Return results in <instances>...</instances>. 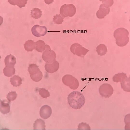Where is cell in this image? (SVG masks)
Here are the masks:
<instances>
[{"instance_id": "cell-19", "label": "cell", "mask_w": 130, "mask_h": 130, "mask_svg": "<svg viewBox=\"0 0 130 130\" xmlns=\"http://www.w3.org/2000/svg\"><path fill=\"white\" fill-rule=\"evenodd\" d=\"M22 80L18 75H15L10 78L11 84L14 87L20 86L22 84Z\"/></svg>"}, {"instance_id": "cell-17", "label": "cell", "mask_w": 130, "mask_h": 130, "mask_svg": "<svg viewBox=\"0 0 130 130\" xmlns=\"http://www.w3.org/2000/svg\"><path fill=\"white\" fill-rule=\"evenodd\" d=\"M4 75L6 76L10 77L14 75L15 72L14 66H6L3 70Z\"/></svg>"}, {"instance_id": "cell-9", "label": "cell", "mask_w": 130, "mask_h": 130, "mask_svg": "<svg viewBox=\"0 0 130 130\" xmlns=\"http://www.w3.org/2000/svg\"><path fill=\"white\" fill-rule=\"evenodd\" d=\"M31 32L33 35L35 37L43 36L47 33V28L45 26L35 25L32 27Z\"/></svg>"}, {"instance_id": "cell-25", "label": "cell", "mask_w": 130, "mask_h": 130, "mask_svg": "<svg viewBox=\"0 0 130 130\" xmlns=\"http://www.w3.org/2000/svg\"><path fill=\"white\" fill-rule=\"evenodd\" d=\"M38 91L39 94L43 98H46L50 96L49 92L45 88H40L38 90Z\"/></svg>"}, {"instance_id": "cell-5", "label": "cell", "mask_w": 130, "mask_h": 130, "mask_svg": "<svg viewBox=\"0 0 130 130\" xmlns=\"http://www.w3.org/2000/svg\"><path fill=\"white\" fill-rule=\"evenodd\" d=\"M62 80L65 85L69 87L72 89H76L79 87V81L76 78L71 75H65L62 77Z\"/></svg>"}, {"instance_id": "cell-21", "label": "cell", "mask_w": 130, "mask_h": 130, "mask_svg": "<svg viewBox=\"0 0 130 130\" xmlns=\"http://www.w3.org/2000/svg\"><path fill=\"white\" fill-rule=\"evenodd\" d=\"M27 0H8L9 3L13 5H17L20 8L25 7Z\"/></svg>"}, {"instance_id": "cell-27", "label": "cell", "mask_w": 130, "mask_h": 130, "mask_svg": "<svg viewBox=\"0 0 130 130\" xmlns=\"http://www.w3.org/2000/svg\"><path fill=\"white\" fill-rule=\"evenodd\" d=\"M17 96V94L15 91H11L8 94L7 98L8 101L10 102L16 99Z\"/></svg>"}, {"instance_id": "cell-13", "label": "cell", "mask_w": 130, "mask_h": 130, "mask_svg": "<svg viewBox=\"0 0 130 130\" xmlns=\"http://www.w3.org/2000/svg\"><path fill=\"white\" fill-rule=\"evenodd\" d=\"M10 102L6 100H0V111L4 114L9 113L10 111Z\"/></svg>"}, {"instance_id": "cell-1", "label": "cell", "mask_w": 130, "mask_h": 130, "mask_svg": "<svg viewBox=\"0 0 130 130\" xmlns=\"http://www.w3.org/2000/svg\"><path fill=\"white\" fill-rule=\"evenodd\" d=\"M68 103L70 106L75 109H81L84 105L85 99L83 94L80 92L73 91L67 97Z\"/></svg>"}, {"instance_id": "cell-16", "label": "cell", "mask_w": 130, "mask_h": 130, "mask_svg": "<svg viewBox=\"0 0 130 130\" xmlns=\"http://www.w3.org/2000/svg\"><path fill=\"white\" fill-rule=\"evenodd\" d=\"M36 42L32 40L26 41L24 45L25 50L27 52L32 51L35 49Z\"/></svg>"}, {"instance_id": "cell-28", "label": "cell", "mask_w": 130, "mask_h": 130, "mask_svg": "<svg viewBox=\"0 0 130 130\" xmlns=\"http://www.w3.org/2000/svg\"><path fill=\"white\" fill-rule=\"evenodd\" d=\"M102 1V4L101 5L106 8H109L112 6L114 3L113 0H100Z\"/></svg>"}, {"instance_id": "cell-29", "label": "cell", "mask_w": 130, "mask_h": 130, "mask_svg": "<svg viewBox=\"0 0 130 130\" xmlns=\"http://www.w3.org/2000/svg\"><path fill=\"white\" fill-rule=\"evenodd\" d=\"M77 129L78 130H90V127L86 123L82 122L79 124Z\"/></svg>"}, {"instance_id": "cell-14", "label": "cell", "mask_w": 130, "mask_h": 130, "mask_svg": "<svg viewBox=\"0 0 130 130\" xmlns=\"http://www.w3.org/2000/svg\"><path fill=\"white\" fill-rule=\"evenodd\" d=\"M44 121L41 119H37L33 124L34 130H45L46 125Z\"/></svg>"}, {"instance_id": "cell-10", "label": "cell", "mask_w": 130, "mask_h": 130, "mask_svg": "<svg viewBox=\"0 0 130 130\" xmlns=\"http://www.w3.org/2000/svg\"><path fill=\"white\" fill-rule=\"evenodd\" d=\"M59 67V63L56 60L51 62H46L45 66L46 71L50 73L56 72L58 70Z\"/></svg>"}, {"instance_id": "cell-2", "label": "cell", "mask_w": 130, "mask_h": 130, "mask_svg": "<svg viewBox=\"0 0 130 130\" xmlns=\"http://www.w3.org/2000/svg\"><path fill=\"white\" fill-rule=\"evenodd\" d=\"M129 32L123 27L116 29L114 33V36L116 39V43L118 46L123 47L126 46L129 41Z\"/></svg>"}, {"instance_id": "cell-23", "label": "cell", "mask_w": 130, "mask_h": 130, "mask_svg": "<svg viewBox=\"0 0 130 130\" xmlns=\"http://www.w3.org/2000/svg\"><path fill=\"white\" fill-rule=\"evenodd\" d=\"M96 51L98 55L102 56L106 54L107 52V49L105 45L101 44L96 47Z\"/></svg>"}, {"instance_id": "cell-24", "label": "cell", "mask_w": 130, "mask_h": 130, "mask_svg": "<svg viewBox=\"0 0 130 130\" xmlns=\"http://www.w3.org/2000/svg\"><path fill=\"white\" fill-rule=\"evenodd\" d=\"M31 15L32 18L38 19L42 15V11L38 8H34L31 10Z\"/></svg>"}, {"instance_id": "cell-3", "label": "cell", "mask_w": 130, "mask_h": 130, "mask_svg": "<svg viewBox=\"0 0 130 130\" xmlns=\"http://www.w3.org/2000/svg\"><path fill=\"white\" fill-rule=\"evenodd\" d=\"M36 64H30L28 68V71L32 79L35 82L41 81L43 77L42 72Z\"/></svg>"}, {"instance_id": "cell-11", "label": "cell", "mask_w": 130, "mask_h": 130, "mask_svg": "<svg viewBox=\"0 0 130 130\" xmlns=\"http://www.w3.org/2000/svg\"><path fill=\"white\" fill-rule=\"evenodd\" d=\"M52 113L51 108L47 105L42 106L40 111V115L41 117L44 119H46L49 117Z\"/></svg>"}, {"instance_id": "cell-6", "label": "cell", "mask_w": 130, "mask_h": 130, "mask_svg": "<svg viewBox=\"0 0 130 130\" xmlns=\"http://www.w3.org/2000/svg\"><path fill=\"white\" fill-rule=\"evenodd\" d=\"M70 50L74 55L81 57H84L89 51L79 44L77 43H74L71 45Z\"/></svg>"}, {"instance_id": "cell-7", "label": "cell", "mask_w": 130, "mask_h": 130, "mask_svg": "<svg viewBox=\"0 0 130 130\" xmlns=\"http://www.w3.org/2000/svg\"><path fill=\"white\" fill-rule=\"evenodd\" d=\"M56 58L55 52L51 50L49 45H46L45 49L42 55V58L43 60L46 62H51L55 60Z\"/></svg>"}, {"instance_id": "cell-20", "label": "cell", "mask_w": 130, "mask_h": 130, "mask_svg": "<svg viewBox=\"0 0 130 130\" xmlns=\"http://www.w3.org/2000/svg\"><path fill=\"white\" fill-rule=\"evenodd\" d=\"M46 45L44 41L39 40L36 42L35 49L38 52H42L45 50Z\"/></svg>"}, {"instance_id": "cell-15", "label": "cell", "mask_w": 130, "mask_h": 130, "mask_svg": "<svg viewBox=\"0 0 130 130\" xmlns=\"http://www.w3.org/2000/svg\"><path fill=\"white\" fill-rule=\"evenodd\" d=\"M4 62L6 66H14L16 62V59L14 55L10 54L5 58Z\"/></svg>"}, {"instance_id": "cell-18", "label": "cell", "mask_w": 130, "mask_h": 130, "mask_svg": "<svg viewBox=\"0 0 130 130\" xmlns=\"http://www.w3.org/2000/svg\"><path fill=\"white\" fill-rule=\"evenodd\" d=\"M130 77H126L120 82L121 87L125 91L130 92Z\"/></svg>"}, {"instance_id": "cell-4", "label": "cell", "mask_w": 130, "mask_h": 130, "mask_svg": "<svg viewBox=\"0 0 130 130\" xmlns=\"http://www.w3.org/2000/svg\"><path fill=\"white\" fill-rule=\"evenodd\" d=\"M76 8L73 4H64L61 7L60 14L63 17H72L75 14Z\"/></svg>"}, {"instance_id": "cell-8", "label": "cell", "mask_w": 130, "mask_h": 130, "mask_svg": "<svg viewBox=\"0 0 130 130\" xmlns=\"http://www.w3.org/2000/svg\"><path fill=\"white\" fill-rule=\"evenodd\" d=\"M99 91L100 95L105 98H109L113 93L114 89L112 86L108 83H104L100 86Z\"/></svg>"}, {"instance_id": "cell-26", "label": "cell", "mask_w": 130, "mask_h": 130, "mask_svg": "<svg viewBox=\"0 0 130 130\" xmlns=\"http://www.w3.org/2000/svg\"><path fill=\"white\" fill-rule=\"evenodd\" d=\"M53 21L55 24L58 25L62 24L64 18L62 17L60 14H56L53 16Z\"/></svg>"}, {"instance_id": "cell-30", "label": "cell", "mask_w": 130, "mask_h": 130, "mask_svg": "<svg viewBox=\"0 0 130 130\" xmlns=\"http://www.w3.org/2000/svg\"><path fill=\"white\" fill-rule=\"evenodd\" d=\"M130 114L126 115L124 118V122L126 124L125 127V130H130Z\"/></svg>"}, {"instance_id": "cell-22", "label": "cell", "mask_w": 130, "mask_h": 130, "mask_svg": "<svg viewBox=\"0 0 130 130\" xmlns=\"http://www.w3.org/2000/svg\"><path fill=\"white\" fill-rule=\"evenodd\" d=\"M127 77L125 73L123 72L118 73L113 76L112 80L114 82H120Z\"/></svg>"}, {"instance_id": "cell-12", "label": "cell", "mask_w": 130, "mask_h": 130, "mask_svg": "<svg viewBox=\"0 0 130 130\" xmlns=\"http://www.w3.org/2000/svg\"><path fill=\"white\" fill-rule=\"evenodd\" d=\"M110 11V8H106L100 5L99 9L96 12V16L99 19H103L105 16L109 14Z\"/></svg>"}]
</instances>
